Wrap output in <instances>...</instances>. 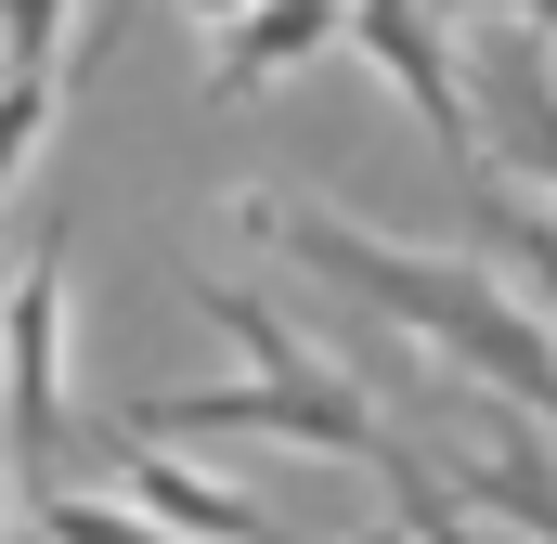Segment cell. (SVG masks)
<instances>
[{"label":"cell","mask_w":557,"mask_h":544,"mask_svg":"<svg viewBox=\"0 0 557 544\" xmlns=\"http://www.w3.org/2000/svg\"><path fill=\"white\" fill-rule=\"evenodd\" d=\"M467 493H480V506H506L532 544H557V467H545V441H532V428H506V441H493V467H480Z\"/></svg>","instance_id":"7"},{"label":"cell","mask_w":557,"mask_h":544,"mask_svg":"<svg viewBox=\"0 0 557 544\" xmlns=\"http://www.w3.org/2000/svg\"><path fill=\"white\" fill-rule=\"evenodd\" d=\"M0 441H13V480L26 493H52L65 480V441H78V415H65V247L39 234L13 285H0Z\"/></svg>","instance_id":"2"},{"label":"cell","mask_w":557,"mask_h":544,"mask_svg":"<svg viewBox=\"0 0 557 544\" xmlns=\"http://www.w3.org/2000/svg\"><path fill=\"white\" fill-rule=\"evenodd\" d=\"M91 0H0V78H65Z\"/></svg>","instance_id":"8"},{"label":"cell","mask_w":557,"mask_h":544,"mask_svg":"<svg viewBox=\"0 0 557 544\" xmlns=\"http://www.w3.org/2000/svg\"><path fill=\"white\" fill-rule=\"evenodd\" d=\"M117 428H131V441L221 428V441H298V454H363V467H376V441H389L363 390H298V376H260V363H247V390H143Z\"/></svg>","instance_id":"3"},{"label":"cell","mask_w":557,"mask_h":544,"mask_svg":"<svg viewBox=\"0 0 557 544\" xmlns=\"http://www.w3.org/2000/svg\"><path fill=\"white\" fill-rule=\"evenodd\" d=\"M234 221L285 247L298 272H324V285H350V298H376L416 350H441L454 376H480V390H506L519 415H557V337L493 285V272L467 260H428V247H389V234H363V221H337V208H311V195H234Z\"/></svg>","instance_id":"1"},{"label":"cell","mask_w":557,"mask_h":544,"mask_svg":"<svg viewBox=\"0 0 557 544\" xmlns=\"http://www.w3.org/2000/svg\"><path fill=\"white\" fill-rule=\"evenodd\" d=\"M104 454H117V506L156 519V532H182V544H285L273 519H247L234 493H208L182 454H156V441H131V428H104Z\"/></svg>","instance_id":"6"},{"label":"cell","mask_w":557,"mask_h":544,"mask_svg":"<svg viewBox=\"0 0 557 544\" xmlns=\"http://www.w3.org/2000/svg\"><path fill=\"white\" fill-rule=\"evenodd\" d=\"M441 26L467 13V26H519V39H557V0H428Z\"/></svg>","instance_id":"12"},{"label":"cell","mask_w":557,"mask_h":544,"mask_svg":"<svg viewBox=\"0 0 557 544\" xmlns=\"http://www.w3.org/2000/svg\"><path fill=\"white\" fill-rule=\"evenodd\" d=\"M117 13H131V0H91V39H104V26H117Z\"/></svg>","instance_id":"14"},{"label":"cell","mask_w":557,"mask_h":544,"mask_svg":"<svg viewBox=\"0 0 557 544\" xmlns=\"http://www.w3.org/2000/svg\"><path fill=\"white\" fill-rule=\"evenodd\" d=\"M182 13H195V26H221V13H234V0H182Z\"/></svg>","instance_id":"13"},{"label":"cell","mask_w":557,"mask_h":544,"mask_svg":"<svg viewBox=\"0 0 557 544\" xmlns=\"http://www.w3.org/2000/svg\"><path fill=\"white\" fill-rule=\"evenodd\" d=\"M311 52H337V0H234L208 26V104L273 91L285 65H311Z\"/></svg>","instance_id":"5"},{"label":"cell","mask_w":557,"mask_h":544,"mask_svg":"<svg viewBox=\"0 0 557 544\" xmlns=\"http://www.w3.org/2000/svg\"><path fill=\"white\" fill-rule=\"evenodd\" d=\"M363 544H416V532H403V519H376V532H363Z\"/></svg>","instance_id":"15"},{"label":"cell","mask_w":557,"mask_h":544,"mask_svg":"<svg viewBox=\"0 0 557 544\" xmlns=\"http://www.w3.org/2000/svg\"><path fill=\"white\" fill-rule=\"evenodd\" d=\"M26 519H39V544H182V532H156V519H131V506H104V493H26Z\"/></svg>","instance_id":"9"},{"label":"cell","mask_w":557,"mask_h":544,"mask_svg":"<svg viewBox=\"0 0 557 544\" xmlns=\"http://www.w3.org/2000/svg\"><path fill=\"white\" fill-rule=\"evenodd\" d=\"M467 118H480V143H493V169H532L557 195V78H545V39H493L480 52V91H467Z\"/></svg>","instance_id":"4"},{"label":"cell","mask_w":557,"mask_h":544,"mask_svg":"<svg viewBox=\"0 0 557 544\" xmlns=\"http://www.w3.org/2000/svg\"><path fill=\"white\" fill-rule=\"evenodd\" d=\"M493 221H506V247H519V272L545 285V311H557V221H532V208H519L506 182H493Z\"/></svg>","instance_id":"11"},{"label":"cell","mask_w":557,"mask_h":544,"mask_svg":"<svg viewBox=\"0 0 557 544\" xmlns=\"http://www.w3.org/2000/svg\"><path fill=\"white\" fill-rule=\"evenodd\" d=\"M52 104H65V78H0V195H13V169L52 143Z\"/></svg>","instance_id":"10"}]
</instances>
